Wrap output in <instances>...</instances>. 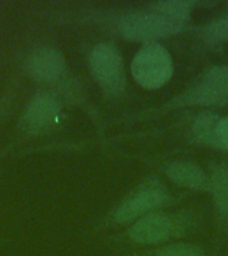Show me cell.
I'll list each match as a JSON object with an SVG mask.
<instances>
[{"label":"cell","instance_id":"30bf717a","mask_svg":"<svg viewBox=\"0 0 228 256\" xmlns=\"http://www.w3.org/2000/svg\"><path fill=\"white\" fill-rule=\"evenodd\" d=\"M208 191L211 192L212 200L215 204L216 212L220 216V220L228 222V166L218 164L212 168Z\"/></svg>","mask_w":228,"mask_h":256},{"label":"cell","instance_id":"ba28073f","mask_svg":"<svg viewBox=\"0 0 228 256\" xmlns=\"http://www.w3.org/2000/svg\"><path fill=\"white\" fill-rule=\"evenodd\" d=\"M164 172L170 179L184 188L206 191L208 190L210 178L203 168L188 160H174L164 167Z\"/></svg>","mask_w":228,"mask_h":256},{"label":"cell","instance_id":"8992f818","mask_svg":"<svg viewBox=\"0 0 228 256\" xmlns=\"http://www.w3.org/2000/svg\"><path fill=\"white\" fill-rule=\"evenodd\" d=\"M186 222L176 216L152 212L140 218L128 231L130 239L139 244H160L184 231Z\"/></svg>","mask_w":228,"mask_h":256},{"label":"cell","instance_id":"9c48e42d","mask_svg":"<svg viewBox=\"0 0 228 256\" xmlns=\"http://www.w3.org/2000/svg\"><path fill=\"white\" fill-rule=\"evenodd\" d=\"M28 67L35 78L44 82H52L63 75L66 60L59 51L52 48H43L30 58Z\"/></svg>","mask_w":228,"mask_h":256},{"label":"cell","instance_id":"9a60e30c","mask_svg":"<svg viewBox=\"0 0 228 256\" xmlns=\"http://www.w3.org/2000/svg\"><path fill=\"white\" fill-rule=\"evenodd\" d=\"M216 139L220 150H228V116L219 118L216 126Z\"/></svg>","mask_w":228,"mask_h":256},{"label":"cell","instance_id":"6da1fadb","mask_svg":"<svg viewBox=\"0 0 228 256\" xmlns=\"http://www.w3.org/2000/svg\"><path fill=\"white\" fill-rule=\"evenodd\" d=\"M228 103V64L214 66L196 79L194 84L175 95L167 110L186 107H219Z\"/></svg>","mask_w":228,"mask_h":256},{"label":"cell","instance_id":"7a4b0ae2","mask_svg":"<svg viewBox=\"0 0 228 256\" xmlns=\"http://www.w3.org/2000/svg\"><path fill=\"white\" fill-rule=\"evenodd\" d=\"M186 28L187 23L171 19L152 8L147 11L127 12L116 23V30L120 36L144 44L178 35Z\"/></svg>","mask_w":228,"mask_h":256},{"label":"cell","instance_id":"5bb4252c","mask_svg":"<svg viewBox=\"0 0 228 256\" xmlns=\"http://www.w3.org/2000/svg\"><path fill=\"white\" fill-rule=\"evenodd\" d=\"M154 256H206V252L198 244L175 243L159 248Z\"/></svg>","mask_w":228,"mask_h":256},{"label":"cell","instance_id":"4fadbf2b","mask_svg":"<svg viewBox=\"0 0 228 256\" xmlns=\"http://www.w3.org/2000/svg\"><path fill=\"white\" fill-rule=\"evenodd\" d=\"M194 6H195V3H192V2L167 0V2H156V3L151 4V8L168 16V18H171V19L188 23V20L191 19Z\"/></svg>","mask_w":228,"mask_h":256},{"label":"cell","instance_id":"7c38bea8","mask_svg":"<svg viewBox=\"0 0 228 256\" xmlns=\"http://www.w3.org/2000/svg\"><path fill=\"white\" fill-rule=\"evenodd\" d=\"M200 39L207 47H216L228 42V11L220 14L200 30Z\"/></svg>","mask_w":228,"mask_h":256},{"label":"cell","instance_id":"8fae6325","mask_svg":"<svg viewBox=\"0 0 228 256\" xmlns=\"http://www.w3.org/2000/svg\"><path fill=\"white\" fill-rule=\"evenodd\" d=\"M220 116L212 111L200 112L191 124V138L196 143L220 150L216 139V126Z\"/></svg>","mask_w":228,"mask_h":256},{"label":"cell","instance_id":"52a82bcc","mask_svg":"<svg viewBox=\"0 0 228 256\" xmlns=\"http://www.w3.org/2000/svg\"><path fill=\"white\" fill-rule=\"evenodd\" d=\"M59 115V104L52 96L39 95L32 100L24 114L23 124L32 134L48 128Z\"/></svg>","mask_w":228,"mask_h":256},{"label":"cell","instance_id":"3957f363","mask_svg":"<svg viewBox=\"0 0 228 256\" xmlns=\"http://www.w3.org/2000/svg\"><path fill=\"white\" fill-rule=\"evenodd\" d=\"M131 72L136 83L143 88H162L171 80L174 74L171 54L158 42L143 44L132 60Z\"/></svg>","mask_w":228,"mask_h":256},{"label":"cell","instance_id":"5b68a950","mask_svg":"<svg viewBox=\"0 0 228 256\" xmlns=\"http://www.w3.org/2000/svg\"><path fill=\"white\" fill-rule=\"evenodd\" d=\"M167 202L168 192L163 184L156 179L148 180L122 202L114 214V218L118 223H127L152 214L166 206Z\"/></svg>","mask_w":228,"mask_h":256},{"label":"cell","instance_id":"277c9868","mask_svg":"<svg viewBox=\"0 0 228 256\" xmlns=\"http://www.w3.org/2000/svg\"><path fill=\"white\" fill-rule=\"evenodd\" d=\"M90 67L100 87L111 96H122L126 74L119 50L112 43H99L91 50Z\"/></svg>","mask_w":228,"mask_h":256}]
</instances>
